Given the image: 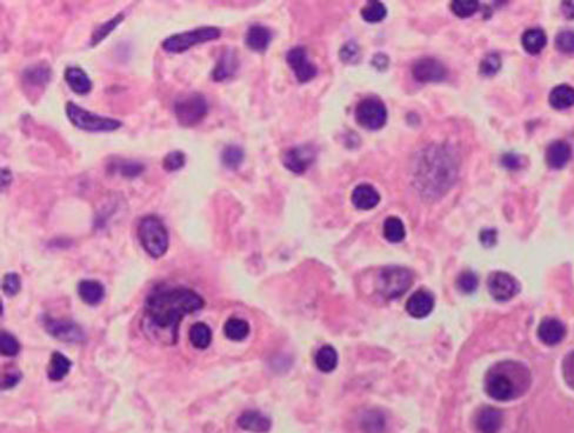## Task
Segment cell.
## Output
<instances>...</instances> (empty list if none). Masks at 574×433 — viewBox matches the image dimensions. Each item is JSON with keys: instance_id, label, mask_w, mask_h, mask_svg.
<instances>
[{"instance_id": "b9f144b4", "label": "cell", "mask_w": 574, "mask_h": 433, "mask_svg": "<svg viewBox=\"0 0 574 433\" xmlns=\"http://www.w3.org/2000/svg\"><path fill=\"white\" fill-rule=\"evenodd\" d=\"M143 164L138 163V162H133V160H124L115 165V171H118L120 175L126 177V178H135L142 175L144 172Z\"/></svg>"}, {"instance_id": "603a6c76", "label": "cell", "mask_w": 574, "mask_h": 433, "mask_svg": "<svg viewBox=\"0 0 574 433\" xmlns=\"http://www.w3.org/2000/svg\"><path fill=\"white\" fill-rule=\"evenodd\" d=\"M78 296L88 305H98L105 297V287L98 280L85 279L78 284Z\"/></svg>"}, {"instance_id": "7dc6e473", "label": "cell", "mask_w": 574, "mask_h": 433, "mask_svg": "<svg viewBox=\"0 0 574 433\" xmlns=\"http://www.w3.org/2000/svg\"><path fill=\"white\" fill-rule=\"evenodd\" d=\"M480 242L485 247H495L497 244V231L495 229H486L480 233Z\"/></svg>"}, {"instance_id": "e0dca14e", "label": "cell", "mask_w": 574, "mask_h": 433, "mask_svg": "<svg viewBox=\"0 0 574 433\" xmlns=\"http://www.w3.org/2000/svg\"><path fill=\"white\" fill-rule=\"evenodd\" d=\"M566 336V327L557 318H545L538 327V337L544 344L555 346Z\"/></svg>"}, {"instance_id": "ba28073f", "label": "cell", "mask_w": 574, "mask_h": 433, "mask_svg": "<svg viewBox=\"0 0 574 433\" xmlns=\"http://www.w3.org/2000/svg\"><path fill=\"white\" fill-rule=\"evenodd\" d=\"M220 36H222L220 28H214V26H202V28H194L192 31L177 33L173 36L167 37L166 39L162 41V48L170 53H182L195 45L219 39Z\"/></svg>"}, {"instance_id": "7c38bea8", "label": "cell", "mask_w": 574, "mask_h": 433, "mask_svg": "<svg viewBox=\"0 0 574 433\" xmlns=\"http://www.w3.org/2000/svg\"><path fill=\"white\" fill-rule=\"evenodd\" d=\"M412 75L419 83H438L448 77V68L440 60L426 57L413 64Z\"/></svg>"}, {"instance_id": "6da1fadb", "label": "cell", "mask_w": 574, "mask_h": 433, "mask_svg": "<svg viewBox=\"0 0 574 433\" xmlns=\"http://www.w3.org/2000/svg\"><path fill=\"white\" fill-rule=\"evenodd\" d=\"M205 300L195 291L184 287H155L144 306V320L149 330L166 344H175L182 319L202 310Z\"/></svg>"}, {"instance_id": "60d3db41", "label": "cell", "mask_w": 574, "mask_h": 433, "mask_svg": "<svg viewBox=\"0 0 574 433\" xmlns=\"http://www.w3.org/2000/svg\"><path fill=\"white\" fill-rule=\"evenodd\" d=\"M185 162H186V155H185V153L182 151L175 150V151L167 153L164 157V160H162V167L167 172L179 171L185 165Z\"/></svg>"}, {"instance_id": "4dcf8cb0", "label": "cell", "mask_w": 574, "mask_h": 433, "mask_svg": "<svg viewBox=\"0 0 574 433\" xmlns=\"http://www.w3.org/2000/svg\"><path fill=\"white\" fill-rule=\"evenodd\" d=\"M250 325L249 323L242 318H232L229 319L224 325V334L227 339H230L232 342H242L245 340L246 338L249 337L250 334Z\"/></svg>"}, {"instance_id": "9a60e30c", "label": "cell", "mask_w": 574, "mask_h": 433, "mask_svg": "<svg viewBox=\"0 0 574 433\" xmlns=\"http://www.w3.org/2000/svg\"><path fill=\"white\" fill-rule=\"evenodd\" d=\"M405 309L413 318H426L434 309V298L431 292L418 290L408 299Z\"/></svg>"}, {"instance_id": "816d5d0a", "label": "cell", "mask_w": 574, "mask_h": 433, "mask_svg": "<svg viewBox=\"0 0 574 433\" xmlns=\"http://www.w3.org/2000/svg\"><path fill=\"white\" fill-rule=\"evenodd\" d=\"M562 11L567 19L574 20V1H564L562 4Z\"/></svg>"}, {"instance_id": "30bf717a", "label": "cell", "mask_w": 574, "mask_h": 433, "mask_svg": "<svg viewBox=\"0 0 574 433\" xmlns=\"http://www.w3.org/2000/svg\"><path fill=\"white\" fill-rule=\"evenodd\" d=\"M43 324L46 332L60 342L83 343L85 340V332L77 323L45 316Z\"/></svg>"}, {"instance_id": "ab89813d", "label": "cell", "mask_w": 574, "mask_h": 433, "mask_svg": "<svg viewBox=\"0 0 574 433\" xmlns=\"http://www.w3.org/2000/svg\"><path fill=\"white\" fill-rule=\"evenodd\" d=\"M479 8V3L475 0H455L452 1L451 10L459 18H468L475 15Z\"/></svg>"}, {"instance_id": "3957f363", "label": "cell", "mask_w": 574, "mask_h": 433, "mask_svg": "<svg viewBox=\"0 0 574 433\" xmlns=\"http://www.w3.org/2000/svg\"><path fill=\"white\" fill-rule=\"evenodd\" d=\"M530 385V369L522 363L506 360L497 363L487 371L485 391L498 401H508L526 394Z\"/></svg>"}, {"instance_id": "8d00e7d4", "label": "cell", "mask_w": 574, "mask_h": 433, "mask_svg": "<svg viewBox=\"0 0 574 433\" xmlns=\"http://www.w3.org/2000/svg\"><path fill=\"white\" fill-rule=\"evenodd\" d=\"M501 68V58L498 53L492 52L484 57L479 65V73L484 77L495 76Z\"/></svg>"}, {"instance_id": "7a4b0ae2", "label": "cell", "mask_w": 574, "mask_h": 433, "mask_svg": "<svg viewBox=\"0 0 574 433\" xmlns=\"http://www.w3.org/2000/svg\"><path fill=\"white\" fill-rule=\"evenodd\" d=\"M414 175L421 195L430 199L439 198L456 182L458 163L448 148L431 146L421 153Z\"/></svg>"}, {"instance_id": "bcb514c9", "label": "cell", "mask_w": 574, "mask_h": 433, "mask_svg": "<svg viewBox=\"0 0 574 433\" xmlns=\"http://www.w3.org/2000/svg\"><path fill=\"white\" fill-rule=\"evenodd\" d=\"M564 377L571 387L574 389V352L568 354L564 360Z\"/></svg>"}, {"instance_id": "4316f807", "label": "cell", "mask_w": 574, "mask_h": 433, "mask_svg": "<svg viewBox=\"0 0 574 433\" xmlns=\"http://www.w3.org/2000/svg\"><path fill=\"white\" fill-rule=\"evenodd\" d=\"M522 44L525 51L530 55H538L547 44L546 33L543 28H532L526 30L522 37Z\"/></svg>"}, {"instance_id": "ffe728a7", "label": "cell", "mask_w": 574, "mask_h": 433, "mask_svg": "<svg viewBox=\"0 0 574 433\" xmlns=\"http://www.w3.org/2000/svg\"><path fill=\"white\" fill-rule=\"evenodd\" d=\"M352 203L356 209L363 211L372 210L381 202V195L370 184H361L353 190Z\"/></svg>"}, {"instance_id": "c3c4849f", "label": "cell", "mask_w": 574, "mask_h": 433, "mask_svg": "<svg viewBox=\"0 0 574 433\" xmlns=\"http://www.w3.org/2000/svg\"><path fill=\"white\" fill-rule=\"evenodd\" d=\"M501 164H503L504 166L506 167V169H510V170H515V169H519L520 167V157L519 155H515V153H506V155H503V158H501Z\"/></svg>"}, {"instance_id": "7402d4cb", "label": "cell", "mask_w": 574, "mask_h": 433, "mask_svg": "<svg viewBox=\"0 0 574 433\" xmlns=\"http://www.w3.org/2000/svg\"><path fill=\"white\" fill-rule=\"evenodd\" d=\"M572 148L570 144L564 140H557L550 144L546 150V162L552 169H562L570 162Z\"/></svg>"}, {"instance_id": "52a82bcc", "label": "cell", "mask_w": 574, "mask_h": 433, "mask_svg": "<svg viewBox=\"0 0 574 433\" xmlns=\"http://www.w3.org/2000/svg\"><path fill=\"white\" fill-rule=\"evenodd\" d=\"M207 112L209 103L207 98L198 92H191L175 99V118L182 126H195L207 117Z\"/></svg>"}, {"instance_id": "d590c367", "label": "cell", "mask_w": 574, "mask_h": 433, "mask_svg": "<svg viewBox=\"0 0 574 433\" xmlns=\"http://www.w3.org/2000/svg\"><path fill=\"white\" fill-rule=\"evenodd\" d=\"M388 15V8L381 1H370L361 8V17L368 23H379Z\"/></svg>"}, {"instance_id": "f907efd6", "label": "cell", "mask_w": 574, "mask_h": 433, "mask_svg": "<svg viewBox=\"0 0 574 433\" xmlns=\"http://www.w3.org/2000/svg\"><path fill=\"white\" fill-rule=\"evenodd\" d=\"M372 64L374 68L378 70H385L388 66V57L385 56L383 53H378L374 56L372 60Z\"/></svg>"}, {"instance_id": "9c48e42d", "label": "cell", "mask_w": 574, "mask_h": 433, "mask_svg": "<svg viewBox=\"0 0 574 433\" xmlns=\"http://www.w3.org/2000/svg\"><path fill=\"white\" fill-rule=\"evenodd\" d=\"M356 120L361 128L376 131L386 124L388 110L379 98L368 97L358 104L356 108Z\"/></svg>"}, {"instance_id": "74e56055", "label": "cell", "mask_w": 574, "mask_h": 433, "mask_svg": "<svg viewBox=\"0 0 574 433\" xmlns=\"http://www.w3.org/2000/svg\"><path fill=\"white\" fill-rule=\"evenodd\" d=\"M478 285H479L478 277L472 271H463L457 279L458 290L465 294H475L477 289H478Z\"/></svg>"}, {"instance_id": "83f0119b", "label": "cell", "mask_w": 574, "mask_h": 433, "mask_svg": "<svg viewBox=\"0 0 574 433\" xmlns=\"http://www.w3.org/2000/svg\"><path fill=\"white\" fill-rule=\"evenodd\" d=\"M551 106L555 108V110H565V108H571L574 105V88L566 85V84H562L555 86L550 93V98H548Z\"/></svg>"}, {"instance_id": "681fc988", "label": "cell", "mask_w": 574, "mask_h": 433, "mask_svg": "<svg viewBox=\"0 0 574 433\" xmlns=\"http://www.w3.org/2000/svg\"><path fill=\"white\" fill-rule=\"evenodd\" d=\"M20 382V376L18 374H5L3 378V385L1 387L4 389H12L15 386Z\"/></svg>"}, {"instance_id": "484cf974", "label": "cell", "mask_w": 574, "mask_h": 433, "mask_svg": "<svg viewBox=\"0 0 574 433\" xmlns=\"http://www.w3.org/2000/svg\"><path fill=\"white\" fill-rule=\"evenodd\" d=\"M72 363L66 356L60 352H53L48 363V377L52 382H60L71 371Z\"/></svg>"}, {"instance_id": "8fae6325", "label": "cell", "mask_w": 574, "mask_h": 433, "mask_svg": "<svg viewBox=\"0 0 574 433\" xmlns=\"http://www.w3.org/2000/svg\"><path fill=\"white\" fill-rule=\"evenodd\" d=\"M487 289L495 300L508 302L519 294L520 285L512 274L497 271L487 279Z\"/></svg>"}, {"instance_id": "ac0fdd59", "label": "cell", "mask_w": 574, "mask_h": 433, "mask_svg": "<svg viewBox=\"0 0 574 433\" xmlns=\"http://www.w3.org/2000/svg\"><path fill=\"white\" fill-rule=\"evenodd\" d=\"M237 423L240 429L251 433L269 432L272 426L271 419L256 410H249L242 412L238 418Z\"/></svg>"}, {"instance_id": "f546056e", "label": "cell", "mask_w": 574, "mask_h": 433, "mask_svg": "<svg viewBox=\"0 0 574 433\" xmlns=\"http://www.w3.org/2000/svg\"><path fill=\"white\" fill-rule=\"evenodd\" d=\"M314 362H316L318 369L321 372H324V374L332 372V371L337 369L338 366L337 350L331 345L323 346L316 354Z\"/></svg>"}, {"instance_id": "2e32d148", "label": "cell", "mask_w": 574, "mask_h": 433, "mask_svg": "<svg viewBox=\"0 0 574 433\" xmlns=\"http://www.w3.org/2000/svg\"><path fill=\"white\" fill-rule=\"evenodd\" d=\"M503 424V412L492 406L480 409L475 416V425L478 433H499Z\"/></svg>"}, {"instance_id": "277c9868", "label": "cell", "mask_w": 574, "mask_h": 433, "mask_svg": "<svg viewBox=\"0 0 574 433\" xmlns=\"http://www.w3.org/2000/svg\"><path fill=\"white\" fill-rule=\"evenodd\" d=\"M139 242L144 251L152 258H162L170 247V235L165 224L157 215H146L139 222Z\"/></svg>"}, {"instance_id": "e575fe53", "label": "cell", "mask_w": 574, "mask_h": 433, "mask_svg": "<svg viewBox=\"0 0 574 433\" xmlns=\"http://www.w3.org/2000/svg\"><path fill=\"white\" fill-rule=\"evenodd\" d=\"M244 160V151L237 145H229L222 150V162L224 166L230 170H237Z\"/></svg>"}, {"instance_id": "1f68e13d", "label": "cell", "mask_w": 574, "mask_h": 433, "mask_svg": "<svg viewBox=\"0 0 574 433\" xmlns=\"http://www.w3.org/2000/svg\"><path fill=\"white\" fill-rule=\"evenodd\" d=\"M361 429L365 433H384L386 429V418L381 411H368L361 419Z\"/></svg>"}, {"instance_id": "44dd1931", "label": "cell", "mask_w": 574, "mask_h": 433, "mask_svg": "<svg viewBox=\"0 0 574 433\" xmlns=\"http://www.w3.org/2000/svg\"><path fill=\"white\" fill-rule=\"evenodd\" d=\"M65 81L68 83V88H71L72 91L80 96H85L91 92V79L88 73L79 66H68L65 70Z\"/></svg>"}, {"instance_id": "7bdbcfd3", "label": "cell", "mask_w": 574, "mask_h": 433, "mask_svg": "<svg viewBox=\"0 0 574 433\" xmlns=\"http://www.w3.org/2000/svg\"><path fill=\"white\" fill-rule=\"evenodd\" d=\"M20 287H21V280H20L19 274L16 272L5 274L4 279H3V291L6 296L15 297L19 294Z\"/></svg>"}, {"instance_id": "f35d334b", "label": "cell", "mask_w": 574, "mask_h": 433, "mask_svg": "<svg viewBox=\"0 0 574 433\" xmlns=\"http://www.w3.org/2000/svg\"><path fill=\"white\" fill-rule=\"evenodd\" d=\"M0 351L4 357H16L20 351L18 339L13 334L3 331L0 336Z\"/></svg>"}, {"instance_id": "5bb4252c", "label": "cell", "mask_w": 574, "mask_h": 433, "mask_svg": "<svg viewBox=\"0 0 574 433\" xmlns=\"http://www.w3.org/2000/svg\"><path fill=\"white\" fill-rule=\"evenodd\" d=\"M316 151L312 146L304 145L287 150L283 157V163L289 171L301 175L312 165Z\"/></svg>"}, {"instance_id": "ee69618b", "label": "cell", "mask_w": 574, "mask_h": 433, "mask_svg": "<svg viewBox=\"0 0 574 433\" xmlns=\"http://www.w3.org/2000/svg\"><path fill=\"white\" fill-rule=\"evenodd\" d=\"M555 48L562 53H574V31L566 30L555 37Z\"/></svg>"}, {"instance_id": "f1b7e54d", "label": "cell", "mask_w": 574, "mask_h": 433, "mask_svg": "<svg viewBox=\"0 0 574 433\" xmlns=\"http://www.w3.org/2000/svg\"><path fill=\"white\" fill-rule=\"evenodd\" d=\"M189 339L193 347L198 350H205L212 343V330L210 326L204 323H195L189 331Z\"/></svg>"}, {"instance_id": "5b68a950", "label": "cell", "mask_w": 574, "mask_h": 433, "mask_svg": "<svg viewBox=\"0 0 574 433\" xmlns=\"http://www.w3.org/2000/svg\"><path fill=\"white\" fill-rule=\"evenodd\" d=\"M414 282V274L406 267H388L379 272L376 290L386 300H394L404 296Z\"/></svg>"}, {"instance_id": "d4e9b609", "label": "cell", "mask_w": 574, "mask_h": 433, "mask_svg": "<svg viewBox=\"0 0 574 433\" xmlns=\"http://www.w3.org/2000/svg\"><path fill=\"white\" fill-rule=\"evenodd\" d=\"M51 68L45 63H38V64L31 65L30 68L25 70L23 73V80H24L25 85L28 86L40 88V86L48 85V81L51 80Z\"/></svg>"}, {"instance_id": "cb8c5ba5", "label": "cell", "mask_w": 574, "mask_h": 433, "mask_svg": "<svg viewBox=\"0 0 574 433\" xmlns=\"http://www.w3.org/2000/svg\"><path fill=\"white\" fill-rule=\"evenodd\" d=\"M272 40V33L269 28L262 25H253L246 33L245 43L252 51L264 52L269 48Z\"/></svg>"}, {"instance_id": "f5cc1de1", "label": "cell", "mask_w": 574, "mask_h": 433, "mask_svg": "<svg viewBox=\"0 0 574 433\" xmlns=\"http://www.w3.org/2000/svg\"><path fill=\"white\" fill-rule=\"evenodd\" d=\"M11 183H12V173L8 169L4 167L1 170V189H3V191H5L8 186L11 185Z\"/></svg>"}, {"instance_id": "d6a6232c", "label": "cell", "mask_w": 574, "mask_h": 433, "mask_svg": "<svg viewBox=\"0 0 574 433\" xmlns=\"http://www.w3.org/2000/svg\"><path fill=\"white\" fill-rule=\"evenodd\" d=\"M406 235L405 225L398 217H388L384 222V237L390 242H403Z\"/></svg>"}, {"instance_id": "836d02e7", "label": "cell", "mask_w": 574, "mask_h": 433, "mask_svg": "<svg viewBox=\"0 0 574 433\" xmlns=\"http://www.w3.org/2000/svg\"><path fill=\"white\" fill-rule=\"evenodd\" d=\"M124 18H125V16H124L123 13H118L117 16L113 17L110 20H107L106 23H104V24L95 28L93 33H92L91 41H90L91 46H95V45L99 44L108 35H111L115 28H117V26L120 23H123Z\"/></svg>"}, {"instance_id": "f6af8a7d", "label": "cell", "mask_w": 574, "mask_h": 433, "mask_svg": "<svg viewBox=\"0 0 574 433\" xmlns=\"http://www.w3.org/2000/svg\"><path fill=\"white\" fill-rule=\"evenodd\" d=\"M359 46L354 43V41H349L341 48V58L345 63H356V60L359 59Z\"/></svg>"}, {"instance_id": "d6986e66", "label": "cell", "mask_w": 574, "mask_h": 433, "mask_svg": "<svg viewBox=\"0 0 574 433\" xmlns=\"http://www.w3.org/2000/svg\"><path fill=\"white\" fill-rule=\"evenodd\" d=\"M238 68H239V58H238L237 53L231 48L224 50L219 57L216 68L212 71V79L214 81H224V80L229 79L236 75Z\"/></svg>"}, {"instance_id": "8992f818", "label": "cell", "mask_w": 574, "mask_h": 433, "mask_svg": "<svg viewBox=\"0 0 574 433\" xmlns=\"http://www.w3.org/2000/svg\"><path fill=\"white\" fill-rule=\"evenodd\" d=\"M66 115L75 128L88 132L115 131L122 128V122L92 113V112L80 108L79 105L68 102L66 104Z\"/></svg>"}, {"instance_id": "4fadbf2b", "label": "cell", "mask_w": 574, "mask_h": 433, "mask_svg": "<svg viewBox=\"0 0 574 433\" xmlns=\"http://www.w3.org/2000/svg\"><path fill=\"white\" fill-rule=\"evenodd\" d=\"M286 60L289 68L294 70L298 81L307 83L317 76V66L309 61L305 48H291L286 55Z\"/></svg>"}]
</instances>
